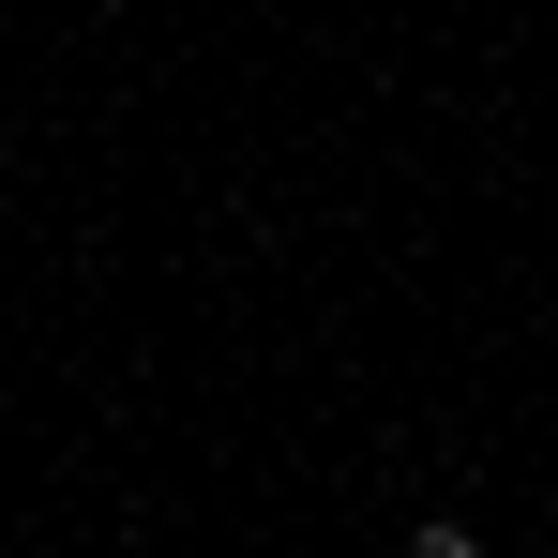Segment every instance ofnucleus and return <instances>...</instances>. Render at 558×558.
<instances>
[{
  "label": "nucleus",
  "mask_w": 558,
  "mask_h": 558,
  "mask_svg": "<svg viewBox=\"0 0 558 558\" xmlns=\"http://www.w3.org/2000/svg\"><path fill=\"white\" fill-rule=\"evenodd\" d=\"M408 558H483V544H468L453 513H438V529H408Z\"/></svg>",
  "instance_id": "1"
}]
</instances>
